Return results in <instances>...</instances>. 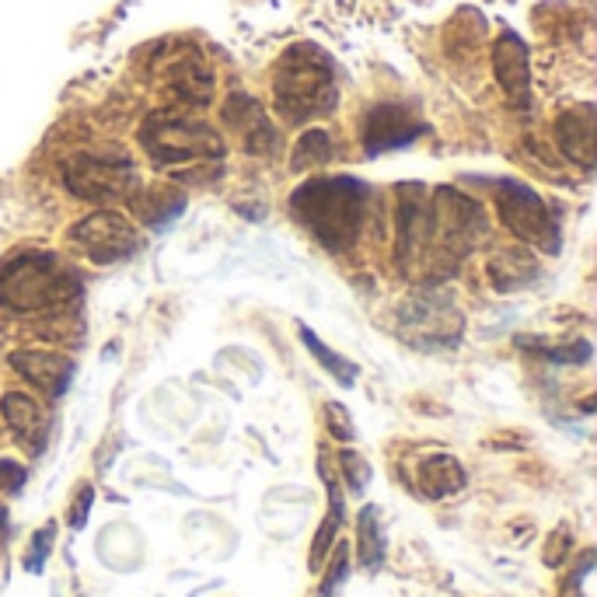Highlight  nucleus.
<instances>
[{"instance_id":"nucleus-28","label":"nucleus","mask_w":597,"mask_h":597,"mask_svg":"<svg viewBox=\"0 0 597 597\" xmlns=\"http://www.w3.org/2000/svg\"><path fill=\"white\" fill-rule=\"evenodd\" d=\"M325 423H329V433L335 436V441L350 444L353 436H356V430H353V420H350V412H346L340 402H329V406H325Z\"/></svg>"},{"instance_id":"nucleus-6","label":"nucleus","mask_w":597,"mask_h":597,"mask_svg":"<svg viewBox=\"0 0 597 597\" xmlns=\"http://www.w3.org/2000/svg\"><path fill=\"white\" fill-rule=\"evenodd\" d=\"M493 192H496L493 203L500 210V221L513 237H521L524 245L542 248V252L560 248V221H555V213L549 210V203L539 192L513 183V178L496 183Z\"/></svg>"},{"instance_id":"nucleus-29","label":"nucleus","mask_w":597,"mask_h":597,"mask_svg":"<svg viewBox=\"0 0 597 597\" xmlns=\"http://www.w3.org/2000/svg\"><path fill=\"white\" fill-rule=\"evenodd\" d=\"M91 504H95V486H81V489H77L74 507H70V517H67L74 531H81V528L88 524V510H91Z\"/></svg>"},{"instance_id":"nucleus-19","label":"nucleus","mask_w":597,"mask_h":597,"mask_svg":"<svg viewBox=\"0 0 597 597\" xmlns=\"http://www.w3.org/2000/svg\"><path fill=\"white\" fill-rule=\"evenodd\" d=\"M318 472H322L325 489H329V517L322 521V528H318L314 545H311V570L314 573H318V566L325 563L329 549L335 545V534H340V528H343V493H340V483H335V475L329 472L325 462H318Z\"/></svg>"},{"instance_id":"nucleus-20","label":"nucleus","mask_w":597,"mask_h":597,"mask_svg":"<svg viewBox=\"0 0 597 597\" xmlns=\"http://www.w3.org/2000/svg\"><path fill=\"white\" fill-rule=\"evenodd\" d=\"M172 88L175 95L183 98L189 106H207L210 95H213V77L210 70L199 64V59H186V64H178L175 74H172Z\"/></svg>"},{"instance_id":"nucleus-18","label":"nucleus","mask_w":597,"mask_h":597,"mask_svg":"<svg viewBox=\"0 0 597 597\" xmlns=\"http://www.w3.org/2000/svg\"><path fill=\"white\" fill-rule=\"evenodd\" d=\"M468 475L462 468V462L451 454H430L420 465V493L430 496V500H444V496H454L457 489H465Z\"/></svg>"},{"instance_id":"nucleus-3","label":"nucleus","mask_w":597,"mask_h":597,"mask_svg":"<svg viewBox=\"0 0 597 597\" xmlns=\"http://www.w3.org/2000/svg\"><path fill=\"white\" fill-rule=\"evenodd\" d=\"M81 280L53 252H22L0 266V308L32 314L77 297Z\"/></svg>"},{"instance_id":"nucleus-8","label":"nucleus","mask_w":597,"mask_h":597,"mask_svg":"<svg viewBox=\"0 0 597 597\" xmlns=\"http://www.w3.org/2000/svg\"><path fill=\"white\" fill-rule=\"evenodd\" d=\"M64 183L74 196L88 199V203H115V199H130L136 192L141 175L115 154H74L64 165Z\"/></svg>"},{"instance_id":"nucleus-25","label":"nucleus","mask_w":597,"mask_h":597,"mask_svg":"<svg viewBox=\"0 0 597 597\" xmlns=\"http://www.w3.org/2000/svg\"><path fill=\"white\" fill-rule=\"evenodd\" d=\"M346 576H350V545H335V555L322 576V587H318V597H332Z\"/></svg>"},{"instance_id":"nucleus-14","label":"nucleus","mask_w":597,"mask_h":597,"mask_svg":"<svg viewBox=\"0 0 597 597\" xmlns=\"http://www.w3.org/2000/svg\"><path fill=\"white\" fill-rule=\"evenodd\" d=\"M0 412H4L8 427L14 430V436L22 444H29V451H43L46 447V433H49V420H46V409L35 402L32 395L25 391H8L0 398Z\"/></svg>"},{"instance_id":"nucleus-5","label":"nucleus","mask_w":597,"mask_h":597,"mask_svg":"<svg viewBox=\"0 0 597 597\" xmlns=\"http://www.w3.org/2000/svg\"><path fill=\"white\" fill-rule=\"evenodd\" d=\"M141 144L151 154V162L162 168H189L221 162L224 144L203 119H192L183 112H157L141 126Z\"/></svg>"},{"instance_id":"nucleus-4","label":"nucleus","mask_w":597,"mask_h":597,"mask_svg":"<svg viewBox=\"0 0 597 597\" xmlns=\"http://www.w3.org/2000/svg\"><path fill=\"white\" fill-rule=\"evenodd\" d=\"M276 109H280L290 123H308L318 112L332 109L335 102V77L325 53L314 46H294L280 67H276Z\"/></svg>"},{"instance_id":"nucleus-22","label":"nucleus","mask_w":597,"mask_h":597,"mask_svg":"<svg viewBox=\"0 0 597 597\" xmlns=\"http://www.w3.org/2000/svg\"><path fill=\"white\" fill-rule=\"evenodd\" d=\"M301 340H305V346H308V353L314 356V361L318 364H322L332 377H335V382H340V385H353L356 382V364H350L346 361V356H340V353H332L322 340H318V335L308 329V325H301Z\"/></svg>"},{"instance_id":"nucleus-21","label":"nucleus","mask_w":597,"mask_h":597,"mask_svg":"<svg viewBox=\"0 0 597 597\" xmlns=\"http://www.w3.org/2000/svg\"><path fill=\"white\" fill-rule=\"evenodd\" d=\"M356 534H361V563L367 570H382L385 563V531L382 521H377V507H364L361 517H356Z\"/></svg>"},{"instance_id":"nucleus-30","label":"nucleus","mask_w":597,"mask_h":597,"mask_svg":"<svg viewBox=\"0 0 597 597\" xmlns=\"http://www.w3.org/2000/svg\"><path fill=\"white\" fill-rule=\"evenodd\" d=\"M25 479H29V472H25L22 465L11 462V457H0V489H8V493H22Z\"/></svg>"},{"instance_id":"nucleus-9","label":"nucleus","mask_w":597,"mask_h":597,"mask_svg":"<svg viewBox=\"0 0 597 597\" xmlns=\"http://www.w3.org/2000/svg\"><path fill=\"white\" fill-rule=\"evenodd\" d=\"M70 242L81 248L91 263L112 266V263H126L130 255L141 252V231H136L133 221L123 213L95 210L85 221H77L70 228Z\"/></svg>"},{"instance_id":"nucleus-10","label":"nucleus","mask_w":597,"mask_h":597,"mask_svg":"<svg viewBox=\"0 0 597 597\" xmlns=\"http://www.w3.org/2000/svg\"><path fill=\"white\" fill-rule=\"evenodd\" d=\"M427 228H430V192L427 186L412 183L398 189V266L420 263L427 252Z\"/></svg>"},{"instance_id":"nucleus-24","label":"nucleus","mask_w":597,"mask_h":597,"mask_svg":"<svg viewBox=\"0 0 597 597\" xmlns=\"http://www.w3.org/2000/svg\"><path fill=\"white\" fill-rule=\"evenodd\" d=\"M332 157V141H329V133L325 130H308L301 141H297L294 147V168L297 172H308V168H318V165H325Z\"/></svg>"},{"instance_id":"nucleus-16","label":"nucleus","mask_w":597,"mask_h":597,"mask_svg":"<svg viewBox=\"0 0 597 597\" xmlns=\"http://www.w3.org/2000/svg\"><path fill=\"white\" fill-rule=\"evenodd\" d=\"M539 269H542L539 258H534V252H528V248H504L486 263L489 284L500 294L524 290L528 284L539 280Z\"/></svg>"},{"instance_id":"nucleus-13","label":"nucleus","mask_w":597,"mask_h":597,"mask_svg":"<svg viewBox=\"0 0 597 597\" xmlns=\"http://www.w3.org/2000/svg\"><path fill=\"white\" fill-rule=\"evenodd\" d=\"M555 144L570 157L573 165H581L584 172L594 168V154H597V136H594V109L581 106L570 109L555 119Z\"/></svg>"},{"instance_id":"nucleus-1","label":"nucleus","mask_w":597,"mask_h":597,"mask_svg":"<svg viewBox=\"0 0 597 597\" xmlns=\"http://www.w3.org/2000/svg\"><path fill=\"white\" fill-rule=\"evenodd\" d=\"M371 189L361 178H308V183L290 196V210L297 213L318 242L332 252H343L356 242L367 221Z\"/></svg>"},{"instance_id":"nucleus-17","label":"nucleus","mask_w":597,"mask_h":597,"mask_svg":"<svg viewBox=\"0 0 597 597\" xmlns=\"http://www.w3.org/2000/svg\"><path fill=\"white\" fill-rule=\"evenodd\" d=\"M493 70L496 81L504 85V91L513 98L517 106H528V53L521 46V38L504 35L493 46Z\"/></svg>"},{"instance_id":"nucleus-23","label":"nucleus","mask_w":597,"mask_h":597,"mask_svg":"<svg viewBox=\"0 0 597 597\" xmlns=\"http://www.w3.org/2000/svg\"><path fill=\"white\" fill-rule=\"evenodd\" d=\"M141 210H144V224H147L151 231H165L172 221H178V217H183L186 199L178 196V192L157 189V192L147 196V203H144Z\"/></svg>"},{"instance_id":"nucleus-26","label":"nucleus","mask_w":597,"mask_h":597,"mask_svg":"<svg viewBox=\"0 0 597 597\" xmlns=\"http://www.w3.org/2000/svg\"><path fill=\"white\" fill-rule=\"evenodd\" d=\"M340 465H343V475H346V483H350V493L361 496L367 489V483H371V465L353 447H346L340 454Z\"/></svg>"},{"instance_id":"nucleus-7","label":"nucleus","mask_w":597,"mask_h":597,"mask_svg":"<svg viewBox=\"0 0 597 597\" xmlns=\"http://www.w3.org/2000/svg\"><path fill=\"white\" fill-rule=\"evenodd\" d=\"M398 329H402V335L412 346L444 350V346H457V340H462L465 318L444 287H427L398 311Z\"/></svg>"},{"instance_id":"nucleus-2","label":"nucleus","mask_w":597,"mask_h":597,"mask_svg":"<svg viewBox=\"0 0 597 597\" xmlns=\"http://www.w3.org/2000/svg\"><path fill=\"white\" fill-rule=\"evenodd\" d=\"M489 231L486 210L472 196L457 192L454 186H436L430 196V228H427V252L433 276H447L457 263L483 242Z\"/></svg>"},{"instance_id":"nucleus-27","label":"nucleus","mask_w":597,"mask_h":597,"mask_svg":"<svg viewBox=\"0 0 597 597\" xmlns=\"http://www.w3.org/2000/svg\"><path fill=\"white\" fill-rule=\"evenodd\" d=\"M53 539H56V524L49 521V524L32 539V545H29V555H25V570H29V573H43V566H46V560H49V549H53Z\"/></svg>"},{"instance_id":"nucleus-11","label":"nucleus","mask_w":597,"mask_h":597,"mask_svg":"<svg viewBox=\"0 0 597 597\" xmlns=\"http://www.w3.org/2000/svg\"><path fill=\"white\" fill-rule=\"evenodd\" d=\"M8 364L49 398H64L74 382V361H67V356H59L53 350H14L8 356Z\"/></svg>"},{"instance_id":"nucleus-12","label":"nucleus","mask_w":597,"mask_h":597,"mask_svg":"<svg viewBox=\"0 0 597 597\" xmlns=\"http://www.w3.org/2000/svg\"><path fill=\"white\" fill-rule=\"evenodd\" d=\"M416 136H423V126L398 106H377L364 123V147L371 154L409 147Z\"/></svg>"},{"instance_id":"nucleus-15","label":"nucleus","mask_w":597,"mask_h":597,"mask_svg":"<svg viewBox=\"0 0 597 597\" xmlns=\"http://www.w3.org/2000/svg\"><path fill=\"white\" fill-rule=\"evenodd\" d=\"M228 123L242 133V141L252 154H273L276 151V130L269 126V119L263 112V106L255 102V98L248 95H234L228 102Z\"/></svg>"}]
</instances>
